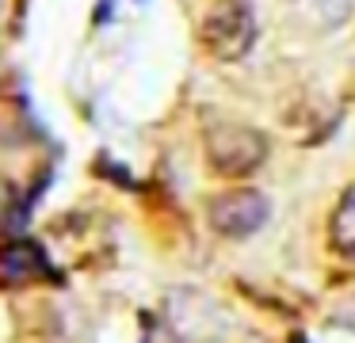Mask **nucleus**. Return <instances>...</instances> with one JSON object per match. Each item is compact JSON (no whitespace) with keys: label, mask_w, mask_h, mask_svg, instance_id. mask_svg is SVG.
I'll return each mask as SVG.
<instances>
[{"label":"nucleus","mask_w":355,"mask_h":343,"mask_svg":"<svg viewBox=\"0 0 355 343\" xmlns=\"http://www.w3.org/2000/svg\"><path fill=\"white\" fill-rule=\"evenodd\" d=\"M111 8H115V0H96V15H92V23H96V27L111 19Z\"/></svg>","instance_id":"nucleus-6"},{"label":"nucleus","mask_w":355,"mask_h":343,"mask_svg":"<svg viewBox=\"0 0 355 343\" xmlns=\"http://www.w3.org/2000/svg\"><path fill=\"white\" fill-rule=\"evenodd\" d=\"M199 42L214 61H241L256 46V12L248 0H214L199 19Z\"/></svg>","instance_id":"nucleus-2"},{"label":"nucleus","mask_w":355,"mask_h":343,"mask_svg":"<svg viewBox=\"0 0 355 343\" xmlns=\"http://www.w3.org/2000/svg\"><path fill=\"white\" fill-rule=\"evenodd\" d=\"M271 145L263 137V130L248 126V122H233L222 118L214 126H207L202 134V157H207V168L222 179H245L256 168H263Z\"/></svg>","instance_id":"nucleus-1"},{"label":"nucleus","mask_w":355,"mask_h":343,"mask_svg":"<svg viewBox=\"0 0 355 343\" xmlns=\"http://www.w3.org/2000/svg\"><path fill=\"white\" fill-rule=\"evenodd\" d=\"M4 12H8V0H0V15H4Z\"/></svg>","instance_id":"nucleus-9"},{"label":"nucleus","mask_w":355,"mask_h":343,"mask_svg":"<svg viewBox=\"0 0 355 343\" xmlns=\"http://www.w3.org/2000/svg\"><path fill=\"white\" fill-rule=\"evenodd\" d=\"M329 244H332V252L355 259V183L340 195L336 210L329 218Z\"/></svg>","instance_id":"nucleus-5"},{"label":"nucleus","mask_w":355,"mask_h":343,"mask_svg":"<svg viewBox=\"0 0 355 343\" xmlns=\"http://www.w3.org/2000/svg\"><path fill=\"white\" fill-rule=\"evenodd\" d=\"M42 279H54V271H50L39 244H31V240L0 244V286L4 290H24Z\"/></svg>","instance_id":"nucleus-4"},{"label":"nucleus","mask_w":355,"mask_h":343,"mask_svg":"<svg viewBox=\"0 0 355 343\" xmlns=\"http://www.w3.org/2000/svg\"><path fill=\"white\" fill-rule=\"evenodd\" d=\"M271 218V198L256 187H230L207 198V225L225 240H245L260 233Z\"/></svg>","instance_id":"nucleus-3"},{"label":"nucleus","mask_w":355,"mask_h":343,"mask_svg":"<svg viewBox=\"0 0 355 343\" xmlns=\"http://www.w3.org/2000/svg\"><path fill=\"white\" fill-rule=\"evenodd\" d=\"M291 343H306V335H302V332H294V335H291Z\"/></svg>","instance_id":"nucleus-8"},{"label":"nucleus","mask_w":355,"mask_h":343,"mask_svg":"<svg viewBox=\"0 0 355 343\" xmlns=\"http://www.w3.org/2000/svg\"><path fill=\"white\" fill-rule=\"evenodd\" d=\"M4 202H8V187H4V179H0V210H4Z\"/></svg>","instance_id":"nucleus-7"}]
</instances>
